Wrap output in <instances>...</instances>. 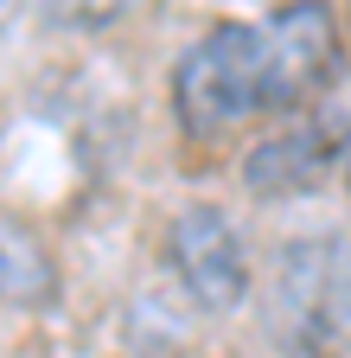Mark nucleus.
Masks as SVG:
<instances>
[{
  "mask_svg": "<svg viewBox=\"0 0 351 358\" xmlns=\"http://www.w3.org/2000/svg\"><path fill=\"white\" fill-rule=\"evenodd\" d=\"M255 32H262L269 109H306L338 77V20L326 0H287Z\"/></svg>",
  "mask_w": 351,
  "mask_h": 358,
  "instance_id": "obj_2",
  "label": "nucleus"
},
{
  "mask_svg": "<svg viewBox=\"0 0 351 358\" xmlns=\"http://www.w3.org/2000/svg\"><path fill=\"white\" fill-rule=\"evenodd\" d=\"M262 109H269L262 32L243 20H224L204 38H192V52L172 71V115H179V128L192 141H217V134L243 128Z\"/></svg>",
  "mask_w": 351,
  "mask_h": 358,
  "instance_id": "obj_1",
  "label": "nucleus"
},
{
  "mask_svg": "<svg viewBox=\"0 0 351 358\" xmlns=\"http://www.w3.org/2000/svg\"><path fill=\"white\" fill-rule=\"evenodd\" d=\"M281 327L294 345L351 339V243H294L281 262Z\"/></svg>",
  "mask_w": 351,
  "mask_h": 358,
  "instance_id": "obj_4",
  "label": "nucleus"
},
{
  "mask_svg": "<svg viewBox=\"0 0 351 358\" xmlns=\"http://www.w3.org/2000/svg\"><path fill=\"white\" fill-rule=\"evenodd\" d=\"M7 7H13V0H0V20H7Z\"/></svg>",
  "mask_w": 351,
  "mask_h": 358,
  "instance_id": "obj_8",
  "label": "nucleus"
},
{
  "mask_svg": "<svg viewBox=\"0 0 351 358\" xmlns=\"http://www.w3.org/2000/svg\"><path fill=\"white\" fill-rule=\"evenodd\" d=\"M166 262L204 313H230L249 294V250L217 205H179V217L166 224Z\"/></svg>",
  "mask_w": 351,
  "mask_h": 358,
  "instance_id": "obj_3",
  "label": "nucleus"
},
{
  "mask_svg": "<svg viewBox=\"0 0 351 358\" xmlns=\"http://www.w3.org/2000/svg\"><path fill=\"white\" fill-rule=\"evenodd\" d=\"M345 20H351V0H345Z\"/></svg>",
  "mask_w": 351,
  "mask_h": 358,
  "instance_id": "obj_9",
  "label": "nucleus"
},
{
  "mask_svg": "<svg viewBox=\"0 0 351 358\" xmlns=\"http://www.w3.org/2000/svg\"><path fill=\"white\" fill-rule=\"evenodd\" d=\"M0 301L7 307H52L58 301V262H52L45 237L13 211H0Z\"/></svg>",
  "mask_w": 351,
  "mask_h": 358,
  "instance_id": "obj_6",
  "label": "nucleus"
},
{
  "mask_svg": "<svg viewBox=\"0 0 351 358\" xmlns=\"http://www.w3.org/2000/svg\"><path fill=\"white\" fill-rule=\"evenodd\" d=\"M38 7H45V20L64 26V32H103V26L128 20V13H141L147 0H38Z\"/></svg>",
  "mask_w": 351,
  "mask_h": 358,
  "instance_id": "obj_7",
  "label": "nucleus"
},
{
  "mask_svg": "<svg viewBox=\"0 0 351 358\" xmlns=\"http://www.w3.org/2000/svg\"><path fill=\"white\" fill-rule=\"evenodd\" d=\"M351 148V115L345 109H313V115H294L287 128L262 134V141L243 154V186L255 199H294V192H313L320 179L338 166V154Z\"/></svg>",
  "mask_w": 351,
  "mask_h": 358,
  "instance_id": "obj_5",
  "label": "nucleus"
}]
</instances>
